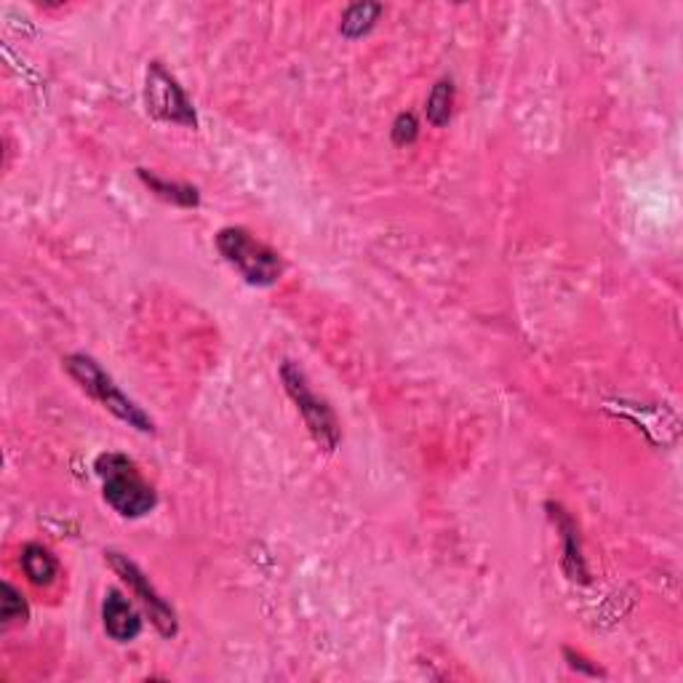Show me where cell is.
I'll return each mask as SVG.
<instances>
[{"label": "cell", "instance_id": "1", "mask_svg": "<svg viewBox=\"0 0 683 683\" xmlns=\"http://www.w3.org/2000/svg\"><path fill=\"white\" fill-rule=\"evenodd\" d=\"M94 470L102 479L104 502L123 518H142L156 510L158 494L156 488L139 473L137 462L117 451H104L94 462Z\"/></svg>", "mask_w": 683, "mask_h": 683}, {"label": "cell", "instance_id": "2", "mask_svg": "<svg viewBox=\"0 0 683 683\" xmlns=\"http://www.w3.org/2000/svg\"><path fill=\"white\" fill-rule=\"evenodd\" d=\"M64 369L67 374L78 382L80 387L91 396L97 403H102L110 414H115L117 420L126 422L128 427L139 430V433H152L156 422L145 414L142 406L137 400H132L121 387L115 385L113 376L108 374L91 356L86 352H75V356L64 358Z\"/></svg>", "mask_w": 683, "mask_h": 683}, {"label": "cell", "instance_id": "3", "mask_svg": "<svg viewBox=\"0 0 683 683\" xmlns=\"http://www.w3.org/2000/svg\"><path fill=\"white\" fill-rule=\"evenodd\" d=\"M216 249L251 286H273L284 275L278 251L254 238L246 227H225L216 233Z\"/></svg>", "mask_w": 683, "mask_h": 683}, {"label": "cell", "instance_id": "4", "mask_svg": "<svg viewBox=\"0 0 683 683\" xmlns=\"http://www.w3.org/2000/svg\"><path fill=\"white\" fill-rule=\"evenodd\" d=\"M281 382H284L288 398L297 403V411L302 414L305 425H308L310 435L323 451H334L342 440V430L337 422V414H334L332 406L326 403L321 396H315V390L310 387L308 376L305 371L297 367L294 361H286L281 367Z\"/></svg>", "mask_w": 683, "mask_h": 683}, {"label": "cell", "instance_id": "5", "mask_svg": "<svg viewBox=\"0 0 683 683\" xmlns=\"http://www.w3.org/2000/svg\"><path fill=\"white\" fill-rule=\"evenodd\" d=\"M104 561L113 567L115 574L121 576V580L128 585V591L134 593V598L142 604V609L150 614V622L158 628V633H161L163 638H174L176 630H179L176 611H174V606H171L169 600L156 591L150 576H147L145 571L132 561V558L123 556V552H117V550L104 552Z\"/></svg>", "mask_w": 683, "mask_h": 683}, {"label": "cell", "instance_id": "6", "mask_svg": "<svg viewBox=\"0 0 683 683\" xmlns=\"http://www.w3.org/2000/svg\"><path fill=\"white\" fill-rule=\"evenodd\" d=\"M145 99L147 110L163 123H176V126L196 128L198 115L193 102L187 99L185 88L179 86V80L163 67L161 62H150L147 67V80H145Z\"/></svg>", "mask_w": 683, "mask_h": 683}, {"label": "cell", "instance_id": "7", "mask_svg": "<svg viewBox=\"0 0 683 683\" xmlns=\"http://www.w3.org/2000/svg\"><path fill=\"white\" fill-rule=\"evenodd\" d=\"M102 625L104 633L115 641V644H132L142 635V617L139 611L128 604L123 593L110 591L102 604Z\"/></svg>", "mask_w": 683, "mask_h": 683}, {"label": "cell", "instance_id": "8", "mask_svg": "<svg viewBox=\"0 0 683 683\" xmlns=\"http://www.w3.org/2000/svg\"><path fill=\"white\" fill-rule=\"evenodd\" d=\"M547 510H550L552 523L556 529L561 532L563 537V569L571 580H580L587 582V567H585V558H582V545H580V532H576V523L574 518L563 510V505L558 502H547Z\"/></svg>", "mask_w": 683, "mask_h": 683}, {"label": "cell", "instance_id": "9", "mask_svg": "<svg viewBox=\"0 0 683 683\" xmlns=\"http://www.w3.org/2000/svg\"><path fill=\"white\" fill-rule=\"evenodd\" d=\"M22 571H25V576L33 585L49 587L54 585V580L59 576V561L46 545L27 542L25 550H22Z\"/></svg>", "mask_w": 683, "mask_h": 683}, {"label": "cell", "instance_id": "10", "mask_svg": "<svg viewBox=\"0 0 683 683\" xmlns=\"http://www.w3.org/2000/svg\"><path fill=\"white\" fill-rule=\"evenodd\" d=\"M137 174H139V179L145 182L147 190H150L152 196L166 200V203L182 206V209H196V206L200 203L198 187L182 185V182H166L147 169H137Z\"/></svg>", "mask_w": 683, "mask_h": 683}, {"label": "cell", "instance_id": "11", "mask_svg": "<svg viewBox=\"0 0 683 683\" xmlns=\"http://www.w3.org/2000/svg\"><path fill=\"white\" fill-rule=\"evenodd\" d=\"M385 14V5L382 3H352L347 5V11L342 14V35L350 40L363 38L371 27L380 22V16Z\"/></svg>", "mask_w": 683, "mask_h": 683}, {"label": "cell", "instance_id": "12", "mask_svg": "<svg viewBox=\"0 0 683 683\" xmlns=\"http://www.w3.org/2000/svg\"><path fill=\"white\" fill-rule=\"evenodd\" d=\"M451 108H455V84L444 78L433 86V91L427 97V121L435 128L446 126L451 117Z\"/></svg>", "mask_w": 683, "mask_h": 683}, {"label": "cell", "instance_id": "13", "mask_svg": "<svg viewBox=\"0 0 683 683\" xmlns=\"http://www.w3.org/2000/svg\"><path fill=\"white\" fill-rule=\"evenodd\" d=\"M0 593H3V598H0V620H3V628H11L14 622H22V625H25L29 617L25 596H22L11 582H3Z\"/></svg>", "mask_w": 683, "mask_h": 683}, {"label": "cell", "instance_id": "14", "mask_svg": "<svg viewBox=\"0 0 683 683\" xmlns=\"http://www.w3.org/2000/svg\"><path fill=\"white\" fill-rule=\"evenodd\" d=\"M417 137H420V123H417V117L411 113H400L396 117V123H393V142L398 147H406L414 142Z\"/></svg>", "mask_w": 683, "mask_h": 683}, {"label": "cell", "instance_id": "15", "mask_svg": "<svg viewBox=\"0 0 683 683\" xmlns=\"http://www.w3.org/2000/svg\"><path fill=\"white\" fill-rule=\"evenodd\" d=\"M563 657L569 659V668L580 670V673L585 675H593V679H604V670L598 668V665H591V659H585L582 655H576L574 649H563Z\"/></svg>", "mask_w": 683, "mask_h": 683}]
</instances>
